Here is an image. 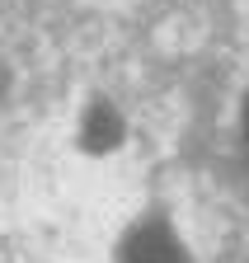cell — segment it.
Segmentation results:
<instances>
[{"instance_id": "obj_1", "label": "cell", "mask_w": 249, "mask_h": 263, "mask_svg": "<svg viewBox=\"0 0 249 263\" xmlns=\"http://www.w3.org/2000/svg\"><path fill=\"white\" fill-rule=\"evenodd\" d=\"M122 263H183V245L165 226H141L122 249Z\"/></svg>"}, {"instance_id": "obj_2", "label": "cell", "mask_w": 249, "mask_h": 263, "mask_svg": "<svg viewBox=\"0 0 249 263\" xmlns=\"http://www.w3.org/2000/svg\"><path fill=\"white\" fill-rule=\"evenodd\" d=\"M122 141V118L113 113V108H94L85 118V151H113Z\"/></svg>"}]
</instances>
